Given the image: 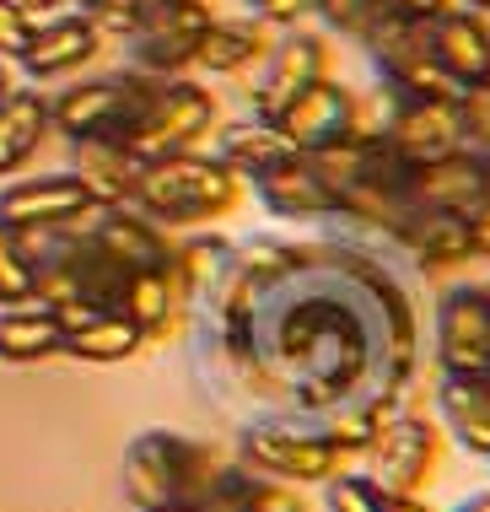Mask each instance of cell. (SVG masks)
<instances>
[{"label": "cell", "instance_id": "cell-1", "mask_svg": "<svg viewBox=\"0 0 490 512\" xmlns=\"http://www.w3.org/2000/svg\"><path fill=\"white\" fill-rule=\"evenodd\" d=\"M248 195V178L232 173L216 151H178V157L146 162L140 168V184L130 205L146 211L151 221H162L167 232L173 227H210V221H227Z\"/></svg>", "mask_w": 490, "mask_h": 512}, {"label": "cell", "instance_id": "cell-2", "mask_svg": "<svg viewBox=\"0 0 490 512\" xmlns=\"http://www.w3.org/2000/svg\"><path fill=\"white\" fill-rule=\"evenodd\" d=\"M216 464H221V453L205 448V442H194L184 432H167V426H146V432H135L124 442V459H119L124 502L135 512L194 507Z\"/></svg>", "mask_w": 490, "mask_h": 512}, {"label": "cell", "instance_id": "cell-3", "mask_svg": "<svg viewBox=\"0 0 490 512\" xmlns=\"http://www.w3.org/2000/svg\"><path fill=\"white\" fill-rule=\"evenodd\" d=\"M232 459L248 464L264 480H286V486H324L329 475L345 469V453L313 421L286 415V410L248 415L232 437Z\"/></svg>", "mask_w": 490, "mask_h": 512}, {"label": "cell", "instance_id": "cell-4", "mask_svg": "<svg viewBox=\"0 0 490 512\" xmlns=\"http://www.w3.org/2000/svg\"><path fill=\"white\" fill-rule=\"evenodd\" d=\"M162 81L140 76V71H114V76H92L76 81L70 92L49 103V130H60L65 141H130V130L146 114V103L157 98Z\"/></svg>", "mask_w": 490, "mask_h": 512}, {"label": "cell", "instance_id": "cell-5", "mask_svg": "<svg viewBox=\"0 0 490 512\" xmlns=\"http://www.w3.org/2000/svg\"><path fill=\"white\" fill-rule=\"evenodd\" d=\"M442 453H447V437L437 426V415L426 405H404L399 415H388L383 432L372 437V448L361 453V469L383 486L388 496H426L431 480L442 469Z\"/></svg>", "mask_w": 490, "mask_h": 512}, {"label": "cell", "instance_id": "cell-6", "mask_svg": "<svg viewBox=\"0 0 490 512\" xmlns=\"http://www.w3.org/2000/svg\"><path fill=\"white\" fill-rule=\"evenodd\" d=\"M216 124H221L216 92L194 76H173V81H162L157 98L146 103V114H140V124L130 130L124 151L146 168V162L178 157V151H200Z\"/></svg>", "mask_w": 490, "mask_h": 512}, {"label": "cell", "instance_id": "cell-7", "mask_svg": "<svg viewBox=\"0 0 490 512\" xmlns=\"http://www.w3.org/2000/svg\"><path fill=\"white\" fill-rule=\"evenodd\" d=\"M324 76H334V33H324L313 17L280 27L270 54L259 60V71L248 76V114L275 124L280 108Z\"/></svg>", "mask_w": 490, "mask_h": 512}, {"label": "cell", "instance_id": "cell-8", "mask_svg": "<svg viewBox=\"0 0 490 512\" xmlns=\"http://www.w3.org/2000/svg\"><path fill=\"white\" fill-rule=\"evenodd\" d=\"M431 362L453 378H480L490 367V297L485 281L453 275L431 302Z\"/></svg>", "mask_w": 490, "mask_h": 512}, {"label": "cell", "instance_id": "cell-9", "mask_svg": "<svg viewBox=\"0 0 490 512\" xmlns=\"http://www.w3.org/2000/svg\"><path fill=\"white\" fill-rule=\"evenodd\" d=\"M210 22H216L210 0H157V6L146 11V22L124 38V44H130V71L157 76V81L189 76L194 49H200Z\"/></svg>", "mask_w": 490, "mask_h": 512}, {"label": "cell", "instance_id": "cell-10", "mask_svg": "<svg viewBox=\"0 0 490 512\" xmlns=\"http://www.w3.org/2000/svg\"><path fill=\"white\" fill-rule=\"evenodd\" d=\"M388 248H394V265L420 275V281H442V275H464L474 265L469 248V221L453 211H437V205H415L394 221L388 232Z\"/></svg>", "mask_w": 490, "mask_h": 512}, {"label": "cell", "instance_id": "cell-11", "mask_svg": "<svg viewBox=\"0 0 490 512\" xmlns=\"http://www.w3.org/2000/svg\"><path fill=\"white\" fill-rule=\"evenodd\" d=\"M275 130L286 135L291 151H307V157L350 141V135H356V87L340 76L313 81V87L297 92V98L275 114Z\"/></svg>", "mask_w": 490, "mask_h": 512}, {"label": "cell", "instance_id": "cell-12", "mask_svg": "<svg viewBox=\"0 0 490 512\" xmlns=\"http://www.w3.org/2000/svg\"><path fill=\"white\" fill-rule=\"evenodd\" d=\"M70 227L81 232L87 243H97L114 265L124 270H157V265H173V232L162 227V221H151L146 211H135V205H97L87 211L81 221H70Z\"/></svg>", "mask_w": 490, "mask_h": 512}, {"label": "cell", "instance_id": "cell-13", "mask_svg": "<svg viewBox=\"0 0 490 512\" xmlns=\"http://www.w3.org/2000/svg\"><path fill=\"white\" fill-rule=\"evenodd\" d=\"M97 211L92 189L76 173H38V178H11L0 189V221L17 232H60L70 221Z\"/></svg>", "mask_w": 490, "mask_h": 512}, {"label": "cell", "instance_id": "cell-14", "mask_svg": "<svg viewBox=\"0 0 490 512\" xmlns=\"http://www.w3.org/2000/svg\"><path fill=\"white\" fill-rule=\"evenodd\" d=\"M248 189H254V200L270 211L275 221H324L340 211V189L324 178L307 151H291V157H280L275 168H264L248 178Z\"/></svg>", "mask_w": 490, "mask_h": 512}, {"label": "cell", "instance_id": "cell-15", "mask_svg": "<svg viewBox=\"0 0 490 512\" xmlns=\"http://www.w3.org/2000/svg\"><path fill=\"white\" fill-rule=\"evenodd\" d=\"M383 141L399 151L410 168L442 162L453 151H464V124H458V103H437V98H399L394 119H388Z\"/></svg>", "mask_w": 490, "mask_h": 512}, {"label": "cell", "instance_id": "cell-16", "mask_svg": "<svg viewBox=\"0 0 490 512\" xmlns=\"http://www.w3.org/2000/svg\"><path fill=\"white\" fill-rule=\"evenodd\" d=\"M431 415H437L447 448L469 453V459H490V383L485 378H453L437 372L431 383Z\"/></svg>", "mask_w": 490, "mask_h": 512}, {"label": "cell", "instance_id": "cell-17", "mask_svg": "<svg viewBox=\"0 0 490 512\" xmlns=\"http://www.w3.org/2000/svg\"><path fill=\"white\" fill-rule=\"evenodd\" d=\"M97 49H103V33L76 11H60L54 22H38L27 33V49L17 54V65L33 81H60V76H76L81 65H92Z\"/></svg>", "mask_w": 490, "mask_h": 512}, {"label": "cell", "instance_id": "cell-18", "mask_svg": "<svg viewBox=\"0 0 490 512\" xmlns=\"http://www.w3.org/2000/svg\"><path fill=\"white\" fill-rule=\"evenodd\" d=\"M426 49L437 54V65L458 87L490 81V17L474 6H453L442 17L426 22Z\"/></svg>", "mask_w": 490, "mask_h": 512}, {"label": "cell", "instance_id": "cell-19", "mask_svg": "<svg viewBox=\"0 0 490 512\" xmlns=\"http://www.w3.org/2000/svg\"><path fill=\"white\" fill-rule=\"evenodd\" d=\"M275 33L280 27L270 22H259V17H216L205 27V38H200V49H194V71L200 76H254L259 71V60L270 54L275 44Z\"/></svg>", "mask_w": 490, "mask_h": 512}, {"label": "cell", "instance_id": "cell-20", "mask_svg": "<svg viewBox=\"0 0 490 512\" xmlns=\"http://www.w3.org/2000/svg\"><path fill=\"white\" fill-rule=\"evenodd\" d=\"M410 200L415 205H437V211L469 216L474 205L490 200V178H485V157L480 151H453L442 162H426V168L410 173Z\"/></svg>", "mask_w": 490, "mask_h": 512}, {"label": "cell", "instance_id": "cell-21", "mask_svg": "<svg viewBox=\"0 0 490 512\" xmlns=\"http://www.w3.org/2000/svg\"><path fill=\"white\" fill-rule=\"evenodd\" d=\"M119 313L146 335V345L151 340H173L178 329L189 324V302H184V292H178V281H173L167 265L135 270L130 286H124V297H119Z\"/></svg>", "mask_w": 490, "mask_h": 512}, {"label": "cell", "instance_id": "cell-22", "mask_svg": "<svg viewBox=\"0 0 490 512\" xmlns=\"http://www.w3.org/2000/svg\"><path fill=\"white\" fill-rule=\"evenodd\" d=\"M70 173L92 189L97 205H130L140 184V162L119 141H70Z\"/></svg>", "mask_w": 490, "mask_h": 512}, {"label": "cell", "instance_id": "cell-23", "mask_svg": "<svg viewBox=\"0 0 490 512\" xmlns=\"http://www.w3.org/2000/svg\"><path fill=\"white\" fill-rule=\"evenodd\" d=\"M140 351H146V335H140L119 308L92 313L87 324L65 329V340H60V356L87 362V367H114V362H130V356H140Z\"/></svg>", "mask_w": 490, "mask_h": 512}, {"label": "cell", "instance_id": "cell-24", "mask_svg": "<svg viewBox=\"0 0 490 512\" xmlns=\"http://www.w3.org/2000/svg\"><path fill=\"white\" fill-rule=\"evenodd\" d=\"M49 135V98L33 87H11V98L0 103V178L22 173L33 162V151Z\"/></svg>", "mask_w": 490, "mask_h": 512}, {"label": "cell", "instance_id": "cell-25", "mask_svg": "<svg viewBox=\"0 0 490 512\" xmlns=\"http://www.w3.org/2000/svg\"><path fill=\"white\" fill-rule=\"evenodd\" d=\"M210 141H216V157L227 162L232 173H243V178H254L264 168H275L280 157H291L286 135H280L270 119H259V114L216 124V130H210Z\"/></svg>", "mask_w": 490, "mask_h": 512}, {"label": "cell", "instance_id": "cell-26", "mask_svg": "<svg viewBox=\"0 0 490 512\" xmlns=\"http://www.w3.org/2000/svg\"><path fill=\"white\" fill-rule=\"evenodd\" d=\"M60 340H65V329L44 302L0 308V362H11V367L49 362V356H60Z\"/></svg>", "mask_w": 490, "mask_h": 512}, {"label": "cell", "instance_id": "cell-27", "mask_svg": "<svg viewBox=\"0 0 490 512\" xmlns=\"http://www.w3.org/2000/svg\"><path fill=\"white\" fill-rule=\"evenodd\" d=\"M227 259H232V238H221V232H210V227H194L189 238L173 243V265H167V270H173V281H178V292H184L189 313L210 297V286L221 281Z\"/></svg>", "mask_w": 490, "mask_h": 512}, {"label": "cell", "instance_id": "cell-28", "mask_svg": "<svg viewBox=\"0 0 490 512\" xmlns=\"http://www.w3.org/2000/svg\"><path fill=\"white\" fill-rule=\"evenodd\" d=\"M22 302H38V259L27 232L0 221V308H22Z\"/></svg>", "mask_w": 490, "mask_h": 512}, {"label": "cell", "instance_id": "cell-29", "mask_svg": "<svg viewBox=\"0 0 490 512\" xmlns=\"http://www.w3.org/2000/svg\"><path fill=\"white\" fill-rule=\"evenodd\" d=\"M324 512H388V491L361 464H345L324 480Z\"/></svg>", "mask_w": 490, "mask_h": 512}, {"label": "cell", "instance_id": "cell-30", "mask_svg": "<svg viewBox=\"0 0 490 512\" xmlns=\"http://www.w3.org/2000/svg\"><path fill=\"white\" fill-rule=\"evenodd\" d=\"M377 11H383V0H313V6H307V17L324 27V33L350 38V44H356V38L372 27Z\"/></svg>", "mask_w": 490, "mask_h": 512}, {"label": "cell", "instance_id": "cell-31", "mask_svg": "<svg viewBox=\"0 0 490 512\" xmlns=\"http://www.w3.org/2000/svg\"><path fill=\"white\" fill-rule=\"evenodd\" d=\"M458 124H464V146L490 151V81H474L458 98Z\"/></svg>", "mask_w": 490, "mask_h": 512}, {"label": "cell", "instance_id": "cell-32", "mask_svg": "<svg viewBox=\"0 0 490 512\" xmlns=\"http://www.w3.org/2000/svg\"><path fill=\"white\" fill-rule=\"evenodd\" d=\"M243 512H313L307 507V496H302V486H286V480H254V491H248V502H243Z\"/></svg>", "mask_w": 490, "mask_h": 512}, {"label": "cell", "instance_id": "cell-33", "mask_svg": "<svg viewBox=\"0 0 490 512\" xmlns=\"http://www.w3.org/2000/svg\"><path fill=\"white\" fill-rule=\"evenodd\" d=\"M27 33H33V22H27L11 0H0V60H17L27 49Z\"/></svg>", "mask_w": 490, "mask_h": 512}, {"label": "cell", "instance_id": "cell-34", "mask_svg": "<svg viewBox=\"0 0 490 512\" xmlns=\"http://www.w3.org/2000/svg\"><path fill=\"white\" fill-rule=\"evenodd\" d=\"M243 6H248V17H259V22H270V27H291V22L307 17V6H313V0H243Z\"/></svg>", "mask_w": 490, "mask_h": 512}, {"label": "cell", "instance_id": "cell-35", "mask_svg": "<svg viewBox=\"0 0 490 512\" xmlns=\"http://www.w3.org/2000/svg\"><path fill=\"white\" fill-rule=\"evenodd\" d=\"M469 221V248H474V265H490V200L474 205L464 216Z\"/></svg>", "mask_w": 490, "mask_h": 512}, {"label": "cell", "instance_id": "cell-36", "mask_svg": "<svg viewBox=\"0 0 490 512\" xmlns=\"http://www.w3.org/2000/svg\"><path fill=\"white\" fill-rule=\"evenodd\" d=\"M394 17H410V22H431V17H442V11H453L458 0H383Z\"/></svg>", "mask_w": 490, "mask_h": 512}, {"label": "cell", "instance_id": "cell-37", "mask_svg": "<svg viewBox=\"0 0 490 512\" xmlns=\"http://www.w3.org/2000/svg\"><path fill=\"white\" fill-rule=\"evenodd\" d=\"M11 6H17L22 17L38 27V22H54V17H60V11H65V0H11Z\"/></svg>", "mask_w": 490, "mask_h": 512}, {"label": "cell", "instance_id": "cell-38", "mask_svg": "<svg viewBox=\"0 0 490 512\" xmlns=\"http://www.w3.org/2000/svg\"><path fill=\"white\" fill-rule=\"evenodd\" d=\"M388 512H437L426 496H388Z\"/></svg>", "mask_w": 490, "mask_h": 512}, {"label": "cell", "instance_id": "cell-39", "mask_svg": "<svg viewBox=\"0 0 490 512\" xmlns=\"http://www.w3.org/2000/svg\"><path fill=\"white\" fill-rule=\"evenodd\" d=\"M447 512H490V486H485V491H469L464 502H458V507H447Z\"/></svg>", "mask_w": 490, "mask_h": 512}, {"label": "cell", "instance_id": "cell-40", "mask_svg": "<svg viewBox=\"0 0 490 512\" xmlns=\"http://www.w3.org/2000/svg\"><path fill=\"white\" fill-rule=\"evenodd\" d=\"M11 87H17V76H11V65H6V60H0V103L11 98Z\"/></svg>", "mask_w": 490, "mask_h": 512}, {"label": "cell", "instance_id": "cell-41", "mask_svg": "<svg viewBox=\"0 0 490 512\" xmlns=\"http://www.w3.org/2000/svg\"><path fill=\"white\" fill-rule=\"evenodd\" d=\"M458 6H474V11H485V17H490V0H458Z\"/></svg>", "mask_w": 490, "mask_h": 512}, {"label": "cell", "instance_id": "cell-42", "mask_svg": "<svg viewBox=\"0 0 490 512\" xmlns=\"http://www.w3.org/2000/svg\"><path fill=\"white\" fill-rule=\"evenodd\" d=\"M151 512H194V507H151Z\"/></svg>", "mask_w": 490, "mask_h": 512}, {"label": "cell", "instance_id": "cell-43", "mask_svg": "<svg viewBox=\"0 0 490 512\" xmlns=\"http://www.w3.org/2000/svg\"><path fill=\"white\" fill-rule=\"evenodd\" d=\"M480 157H485V178H490V151H480Z\"/></svg>", "mask_w": 490, "mask_h": 512}, {"label": "cell", "instance_id": "cell-44", "mask_svg": "<svg viewBox=\"0 0 490 512\" xmlns=\"http://www.w3.org/2000/svg\"><path fill=\"white\" fill-rule=\"evenodd\" d=\"M480 378H485V383H490V367H485V372H480Z\"/></svg>", "mask_w": 490, "mask_h": 512}, {"label": "cell", "instance_id": "cell-45", "mask_svg": "<svg viewBox=\"0 0 490 512\" xmlns=\"http://www.w3.org/2000/svg\"><path fill=\"white\" fill-rule=\"evenodd\" d=\"M485 297H490V275H485Z\"/></svg>", "mask_w": 490, "mask_h": 512}, {"label": "cell", "instance_id": "cell-46", "mask_svg": "<svg viewBox=\"0 0 490 512\" xmlns=\"http://www.w3.org/2000/svg\"><path fill=\"white\" fill-rule=\"evenodd\" d=\"M485 469H490V459H485Z\"/></svg>", "mask_w": 490, "mask_h": 512}]
</instances>
